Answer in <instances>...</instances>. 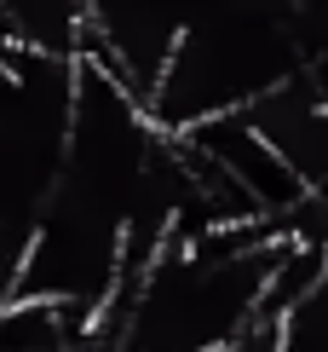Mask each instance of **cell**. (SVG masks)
Wrapping results in <instances>:
<instances>
[{"mask_svg":"<svg viewBox=\"0 0 328 352\" xmlns=\"http://www.w3.org/2000/svg\"><path fill=\"white\" fill-rule=\"evenodd\" d=\"M219 352H282V329L277 324H253L248 335H236V341L219 346Z\"/></svg>","mask_w":328,"mask_h":352,"instance_id":"obj_1","label":"cell"},{"mask_svg":"<svg viewBox=\"0 0 328 352\" xmlns=\"http://www.w3.org/2000/svg\"><path fill=\"white\" fill-rule=\"evenodd\" d=\"M323 208H328V202H323Z\"/></svg>","mask_w":328,"mask_h":352,"instance_id":"obj_2","label":"cell"}]
</instances>
